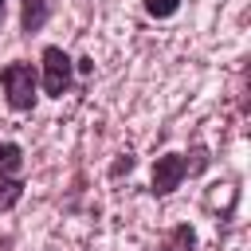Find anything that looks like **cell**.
Segmentation results:
<instances>
[{"label": "cell", "mask_w": 251, "mask_h": 251, "mask_svg": "<svg viewBox=\"0 0 251 251\" xmlns=\"http://www.w3.org/2000/svg\"><path fill=\"white\" fill-rule=\"evenodd\" d=\"M0 86H4V98L16 114H27L35 106V90H39V75L31 71V63H8L0 71Z\"/></svg>", "instance_id": "obj_1"}, {"label": "cell", "mask_w": 251, "mask_h": 251, "mask_svg": "<svg viewBox=\"0 0 251 251\" xmlns=\"http://www.w3.org/2000/svg\"><path fill=\"white\" fill-rule=\"evenodd\" d=\"M43 90L51 98H63L71 90V59L63 47H43Z\"/></svg>", "instance_id": "obj_2"}, {"label": "cell", "mask_w": 251, "mask_h": 251, "mask_svg": "<svg viewBox=\"0 0 251 251\" xmlns=\"http://www.w3.org/2000/svg\"><path fill=\"white\" fill-rule=\"evenodd\" d=\"M184 176H188V157H180V153H165V157H157V165H153V196H169V192H176Z\"/></svg>", "instance_id": "obj_3"}, {"label": "cell", "mask_w": 251, "mask_h": 251, "mask_svg": "<svg viewBox=\"0 0 251 251\" xmlns=\"http://www.w3.org/2000/svg\"><path fill=\"white\" fill-rule=\"evenodd\" d=\"M47 24V0H20V27L31 35Z\"/></svg>", "instance_id": "obj_4"}, {"label": "cell", "mask_w": 251, "mask_h": 251, "mask_svg": "<svg viewBox=\"0 0 251 251\" xmlns=\"http://www.w3.org/2000/svg\"><path fill=\"white\" fill-rule=\"evenodd\" d=\"M161 251H196V231L192 224H176L169 235H165V247Z\"/></svg>", "instance_id": "obj_5"}, {"label": "cell", "mask_w": 251, "mask_h": 251, "mask_svg": "<svg viewBox=\"0 0 251 251\" xmlns=\"http://www.w3.org/2000/svg\"><path fill=\"white\" fill-rule=\"evenodd\" d=\"M20 165H24L20 145H16V141H4V145H0V176H16Z\"/></svg>", "instance_id": "obj_6"}, {"label": "cell", "mask_w": 251, "mask_h": 251, "mask_svg": "<svg viewBox=\"0 0 251 251\" xmlns=\"http://www.w3.org/2000/svg\"><path fill=\"white\" fill-rule=\"evenodd\" d=\"M20 196H24V180L20 176H0V212L16 208Z\"/></svg>", "instance_id": "obj_7"}, {"label": "cell", "mask_w": 251, "mask_h": 251, "mask_svg": "<svg viewBox=\"0 0 251 251\" xmlns=\"http://www.w3.org/2000/svg\"><path fill=\"white\" fill-rule=\"evenodd\" d=\"M176 8H180V0H145V12L153 20H169V16H176Z\"/></svg>", "instance_id": "obj_8"}, {"label": "cell", "mask_w": 251, "mask_h": 251, "mask_svg": "<svg viewBox=\"0 0 251 251\" xmlns=\"http://www.w3.org/2000/svg\"><path fill=\"white\" fill-rule=\"evenodd\" d=\"M133 165H137V161H133V157H129V153H126V157H118V161H114V165H110V176H122V173H129V169H133Z\"/></svg>", "instance_id": "obj_9"}, {"label": "cell", "mask_w": 251, "mask_h": 251, "mask_svg": "<svg viewBox=\"0 0 251 251\" xmlns=\"http://www.w3.org/2000/svg\"><path fill=\"white\" fill-rule=\"evenodd\" d=\"M4 4H8V0H0V20H4Z\"/></svg>", "instance_id": "obj_10"}]
</instances>
